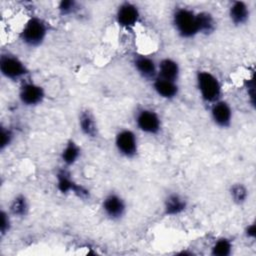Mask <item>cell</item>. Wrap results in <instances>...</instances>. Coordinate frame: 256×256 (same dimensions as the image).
Masks as SVG:
<instances>
[{"label": "cell", "instance_id": "obj_1", "mask_svg": "<svg viewBox=\"0 0 256 256\" xmlns=\"http://www.w3.org/2000/svg\"><path fill=\"white\" fill-rule=\"evenodd\" d=\"M46 35V23L38 17H33L24 25L22 31L20 32V39L27 46L38 47L43 43Z\"/></svg>", "mask_w": 256, "mask_h": 256}, {"label": "cell", "instance_id": "obj_2", "mask_svg": "<svg viewBox=\"0 0 256 256\" xmlns=\"http://www.w3.org/2000/svg\"><path fill=\"white\" fill-rule=\"evenodd\" d=\"M197 87L201 98L209 103H215L221 96V84L210 72L199 71L196 75Z\"/></svg>", "mask_w": 256, "mask_h": 256}, {"label": "cell", "instance_id": "obj_3", "mask_svg": "<svg viewBox=\"0 0 256 256\" xmlns=\"http://www.w3.org/2000/svg\"><path fill=\"white\" fill-rule=\"evenodd\" d=\"M173 24L183 38H191L198 34L196 13L187 8H178L173 14Z\"/></svg>", "mask_w": 256, "mask_h": 256}, {"label": "cell", "instance_id": "obj_4", "mask_svg": "<svg viewBox=\"0 0 256 256\" xmlns=\"http://www.w3.org/2000/svg\"><path fill=\"white\" fill-rule=\"evenodd\" d=\"M1 74L10 80H18L25 77L29 71L26 65L15 55L2 54L0 57Z\"/></svg>", "mask_w": 256, "mask_h": 256}, {"label": "cell", "instance_id": "obj_5", "mask_svg": "<svg viewBox=\"0 0 256 256\" xmlns=\"http://www.w3.org/2000/svg\"><path fill=\"white\" fill-rule=\"evenodd\" d=\"M115 146L122 156L126 158H133L137 154L138 150L137 138L134 132L127 129L118 132L115 138Z\"/></svg>", "mask_w": 256, "mask_h": 256}, {"label": "cell", "instance_id": "obj_6", "mask_svg": "<svg viewBox=\"0 0 256 256\" xmlns=\"http://www.w3.org/2000/svg\"><path fill=\"white\" fill-rule=\"evenodd\" d=\"M138 128L147 134H157L161 128V121L158 114L149 109H142L136 116Z\"/></svg>", "mask_w": 256, "mask_h": 256}, {"label": "cell", "instance_id": "obj_7", "mask_svg": "<svg viewBox=\"0 0 256 256\" xmlns=\"http://www.w3.org/2000/svg\"><path fill=\"white\" fill-rule=\"evenodd\" d=\"M57 188L61 193L73 192L80 198H87L89 196V191L85 189L83 186L78 185L71 178V175L66 170H59L57 175Z\"/></svg>", "mask_w": 256, "mask_h": 256}, {"label": "cell", "instance_id": "obj_8", "mask_svg": "<svg viewBox=\"0 0 256 256\" xmlns=\"http://www.w3.org/2000/svg\"><path fill=\"white\" fill-rule=\"evenodd\" d=\"M140 13L138 8L129 2L122 3L116 12L117 23L126 29L133 28L139 21Z\"/></svg>", "mask_w": 256, "mask_h": 256}, {"label": "cell", "instance_id": "obj_9", "mask_svg": "<svg viewBox=\"0 0 256 256\" xmlns=\"http://www.w3.org/2000/svg\"><path fill=\"white\" fill-rule=\"evenodd\" d=\"M45 97L44 89L35 83H25L19 91V99L23 105L35 106L40 104Z\"/></svg>", "mask_w": 256, "mask_h": 256}, {"label": "cell", "instance_id": "obj_10", "mask_svg": "<svg viewBox=\"0 0 256 256\" xmlns=\"http://www.w3.org/2000/svg\"><path fill=\"white\" fill-rule=\"evenodd\" d=\"M104 213L112 220H118L123 217L126 210L124 200L117 194L111 193L107 195L102 203Z\"/></svg>", "mask_w": 256, "mask_h": 256}, {"label": "cell", "instance_id": "obj_11", "mask_svg": "<svg viewBox=\"0 0 256 256\" xmlns=\"http://www.w3.org/2000/svg\"><path fill=\"white\" fill-rule=\"evenodd\" d=\"M211 116L216 125L222 128L229 127L232 120V110L225 101L218 100L211 108Z\"/></svg>", "mask_w": 256, "mask_h": 256}, {"label": "cell", "instance_id": "obj_12", "mask_svg": "<svg viewBox=\"0 0 256 256\" xmlns=\"http://www.w3.org/2000/svg\"><path fill=\"white\" fill-rule=\"evenodd\" d=\"M134 67L137 72L146 79H155L158 74V67L154 60L147 56L139 55L134 59Z\"/></svg>", "mask_w": 256, "mask_h": 256}, {"label": "cell", "instance_id": "obj_13", "mask_svg": "<svg viewBox=\"0 0 256 256\" xmlns=\"http://www.w3.org/2000/svg\"><path fill=\"white\" fill-rule=\"evenodd\" d=\"M180 68L176 61L170 58H165L161 60L158 65V75L159 78L176 82L179 78Z\"/></svg>", "mask_w": 256, "mask_h": 256}, {"label": "cell", "instance_id": "obj_14", "mask_svg": "<svg viewBox=\"0 0 256 256\" xmlns=\"http://www.w3.org/2000/svg\"><path fill=\"white\" fill-rule=\"evenodd\" d=\"M249 7L245 2L235 1L229 8V17L233 24L239 26L245 24L249 19Z\"/></svg>", "mask_w": 256, "mask_h": 256}, {"label": "cell", "instance_id": "obj_15", "mask_svg": "<svg viewBox=\"0 0 256 256\" xmlns=\"http://www.w3.org/2000/svg\"><path fill=\"white\" fill-rule=\"evenodd\" d=\"M155 92L164 99H172L178 94V86L176 82L165 80L162 78H155L153 82Z\"/></svg>", "mask_w": 256, "mask_h": 256}, {"label": "cell", "instance_id": "obj_16", "mask_svg": "<svg viewBox=\"0 0 256 256\" xmlns=\"http://www.w3.org/2000/svg\"><path fill=\"white\" fill-rule=\"evenodd\" d=\"M186 207V201L177 194L169 195L164 202V212L169 216H175L182 213Z\"/></svg>", "mask_w": 256, "mask_h": 256}, {"label": "cell", "instance_id": "obj_17", "mask_svg": "<svg viewBox=\"0 0 256 256\" xmlns=\"http://www.w3.org/2000/svg\"><path fill=\"white\" fill-rule=\"evenodd\" d=\"M79 126L84 135L95 138L98 135V129L93 115L89 111H82L79 116Z\"/></svg>", "mask_w": 256, "mask_h": 256}, {"label": "cell", "instance_id": "obj_18", "mask_svg": "<svg viewBox=\"0 0 256 256\" xmlns=\"http://www.w3.org/2000/svg\"><path fill=\"white\" fill-rule=\"evenodd\" d=\"M80 153L81 149L77 143H75L73 140H70L67 142L61 153V159L67 166H70L78 160Z\"/></svg>", "mask_w": 256, "mask_h": 256}, {"label": "cell", "instance_id": "obj_19", "mask_svg": "<svg viewBox=\"0 0 256 256\" xmlns=\"http://www.w3.org/2000/svg\"><path fill=\"white\" fill-rule=\"evenodd\" d=\"M198 33L210 34L215 30V21L212 15L208 12H200L196 14Z\"/></svg>", "mask_w": 256, "mask_h": 256}, {"label": "cell", "instance_id": "obj_20", "mask_svg": "<svg viewBox=\"0 0 256 256\" xmlns=\"http://www.w3.org/2000/svg\"><path fill=\"white\" fill-rule=\"evenodd\" d=\"M10 213L17 217H23L28 212V202L24 195H17L10 204Z\"/></svg>", "mask_w": 256, "mask_h": 256}, {"label": "cell", "instance_id": "obj_21", "mask_svg": "<svg viewBox=\"0 0 256 256\" xmlns=\"http://www.w3.org/2000/svg\"><path fill=\"white\" fill-rule=\"evenodd\" d=\"M232 252V243L227 238L218 239L211 248V254L214 256H228Z\"/></svg>", "mask_w": 256, "mask_h": 256}, {"label": "cell", "instance_id": "obj_22", "mask_svg": "<svg viewBox=\"0 0 256 256\" xmlns=\"http://www.w3.org/2000/svg\"><path fill=\"white\" fill-rule=\"evenodd\" d=\"M230 195L232 200L236 204H243L248 197V190L247 188L241 184V183H236L233 184L230 188Z\"/></svg>", "mask_w": 256, "mask_h": 256}, {"label": "cell", "instance_id": "obj_23", "mask_svg": "<svg viewBox=\"0 0 256 256\" xmlns=\"http://www.w3.org/2000/svg\"><path fill=\"white\" fill-rule=\"evenodd\" d=\"M78 9L77 2L73 0H63L58 5V10L61 15L73 14Z\"/></svg>", "mask_w": 256, "mask_h": 256}, {"label": "cell", "instance_id": "obj_24", "mask_svg": "<svg viewBox=\"0 0 256 256\" xmlns=\"http://www.w3.org/2000/svg\"><path fill=\"white\" fill-rule=\"evenodd\" d=\"M13 140V132L7 128L2 126L1 127V142H0V149L4 150Z\"/></svg>", "mask_w": 256, "mask_h": 256}, {"label": "cell", "instance_id": "obj_25", "mask_svg": "<svg viewBox=\"0 0 256 256\" xmlns=\"http://www.w3.org/2000/svg\"><path fill=\"white\" fill-rule=\"evenodd\" d=\"M11 227V221L9 214L5 212L4 210L1 211V224H0V231H1V236H4L5 234L8 233Z\"/></svg>", "mask_w": 256, "mask_h": 256}, {"label": "cell", "instance_id": "obj_26", "mask_svg": "<svg viewBox=\"0 0 256 256\" xmlns=\"http://www.w3.org/2000/svg\"><path fill=\"white\" fill-rule=\"evenodd\" d=\"M245 87H246L247 94L250 99L251 105L254 106V103H255V79H254V76L246 81Z\"/></svg>", "mask_w": 256, "mask_h": 256}, {"label": "cell", "instance_id": "obj_27", "mask_svg": "<svg viewBox=\"0 0 256 256\" xmlns=\"http://www.w3.org/2000/svg\"><path fill=\"white\" fill-rule=\"evenodd\" d=\"M245 234L248 238H251V239H254L256 237V227H255V224H250L246 227L245 229Z\"/></svg>", "mask_w": 256, "mask_h": 256}]
</instances>
